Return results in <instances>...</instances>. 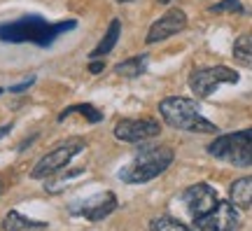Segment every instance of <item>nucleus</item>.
Masks as SVG:
<instances>
[{
  "mask_svg": "<svg viewBox=\"0 0 252 231\" xmlns=\"http://www.w3.org/2000/svg\"><path fill=\"white\" fill-rule=\"evenodd\" d=\"M185 28H187V14H185L182 9L173 7V9H168L161 19H157L152 26H150L145 42H147V45H157V42H161L166 37L182 33Z\"/></svg>",
  "mask_w": 252,
  "mask_h": 231,
  "instance_id": "9",
  "label": "nucleus"
},
{
  "mask_svg": "<svg viewBox=\"0 0 252 231\" xmlns=\"http://www.w3.org/2000/svg\"><path fill=\"white\" fill-rule=\"evenodd\" d=\"M70 115H82L87 122H91V124H98L100 119H103V115H100V110H96L94 105H89V103H77V105H70L65 107L61 115H59V122H63L65 117Z\"/></svg>",
  "mask_w": 252,
  "mask_h": 231,
  "instance_id": "16",
  "label": "nucleus"
},
{
  "mask_svg": "<svg viewBox=\"0 0 252 231\" xmlns=\"http://www.w3.org/2000/svg\"><path fill=\"white\" fill-rule=\"evenodd\" d=\"M145 70H147V54L126 59V61L115 66V72H117L119 77H140Z\"/></svg>",
  "mask_w": 252,
  "mask_h": 231,
  "instance_id": "15",
  "label": "nucleus"
},
{
  "mask_svg": "<svg viewBox=\"0 0 252 231\" xmlns=\"http://www.w3.org/2000/svg\"><path fill=\"white\" fill-rule=\"evenodd\" d=\"M163 122L178 131H191V133H217V126L201 115V110L194 100L182 96H168L159 103Z\"/></svg>",
  "mask_w": 252,
  "mask_h": 231,
  "instance_id": "3",
  "label": "nucleus"
},
{
  "mask_svg": "<svg viewBox=\"0 0 252 231\" xmlns=\"http://www.w3.org/2000/svg\"><path fill=\"white\" fill-rule=\"evenodd\" d=\"M103 70H105V63H103V59H89V72H91V75H100Z\"/></svg>",
  "mask_w": 252,
  "mask_h": 231,
  "instance_id": "20",
  "label": "nucleus"
},
{
  "mask_svg": "<svg viewBox=\"0 0 252 231\" xmlns=\"http://www.w3.org/2000/svg\"><path fill=\"white\" fill-rule=\"evenodd\" d=\"M213 14H245V7L241 5V0H222V2H217L210 7Z\"/></svg>",
  "mask_w": 252,
  "mask_h": 231,
  "instance_id": "19",
  "label": "nucleus"
},
{
  "mask_svg": "<svg viewBox=\"0 0 252 231\" xmlns=\"http://www.w3.org/2000/svg\"><path fill=\"white\" fill-rule=\"evenodd\" d=\"M161 133L157 119H124L115 126V138L124 142H147Z\"/></svg>",
  "mask_w": 252,
  "mask_h": 231,
  "instance_id": "10",
  "label": "nucleus"
},
{
  "mask_svg": "<svg viewBox=\"0 0 252 231\" xmlns=\"http://www.w3.org/2000/svg\"><path fill=\"white\" fill-rule=\"evenodd\" d=\"M9 131H12V124H2V126H0V140H2V138H5Z\"/></svg>",
  "mask_w": 252,
  "mask_h": 231,
  "instance_id": "22",
  "label": "nucleus"
},
{
  "mask_svg": "<svg viewBox=\"0 0 252 231\" xmlns=\"http://www.w3.org/2000/svg\"><path fill=\"white\" fill-rule=\"evenodd\" d=\"M117 210V196L112 192H100V194H94L89 198H82V201H75L70 205V215H77V217H84L89 222H98V220H105L110 213Z\"/></svg>",
  "mask_w": 252,
  "mask_h": 231,
  "instance_id": "8",
  "label": "nucleus"
},
{
  "mask_svg": "<svg viewBox=\"0 0 252 231\" xmlns=\"http://www.w3.org/2000/svg\"><path fill=\"white\" fill-rule=\"evenodd\" d=\"M236 82H238V70H231L226 66L196 68V70L189 72V89L198 98L213 96L220 84H236Z\"/></svg>",
  "mask_w": 252,
  "mask_h": 231,
  "instance_id": "6",
  "label": "nucleus"
},
{
  "mask_svg": "<svg viewBox=\"0 0 252 231\" xmlns=\"http://www.w3.org/2000/svg\"><path fill=\"white\" fill-rule=\"evenodd\" d=\"M238 224H241L238 208L231 201H220L210 213L194 220V227L198 231H236Z\"/></svg>",
  "mask_w": 252,
  "mask_h": 231,
  "instance_id": "7",
  "label": "nucleus"
},
{
  "mask_svg": "<svg viewBox=\"0 0 252 231\" xmlns=\"http://www.w3.org/2000/svg\"><path fill=\"white\" fill-rule=\"evenodd\" d=\"M208 154L238 168L252 166V129L220 135L217 140L208 145Z\"/></svg>",
  "mask_w": 252,
  "mask_h": 231,
  "instance_id": "4",
  "label": "nucleus"
},
{
  "mask_svg": "<svg viewBox=\"0 0 252 231\" xmlns=\"http://www.w3.org/2000/svg\"><path fill=\"white\" fill-rule=\"evenodd\" d=\"M75 26H77L75 19L49 24L40 14H26L21 19L0 24V42H12V45L31 42L37 47H52L56 42V37H61L63 33L72 31Z\"/></svg>",
  "mask_w": 252,
  "mask_h": 231,
  "instance_id": "1",
  "label": "nucleus"
},
{
  "mask_svg": "<svg viewBox=\"0 0 252 231\" xmlns=\"http://www.w3.org/2000/svg\"><path fill=\"white\" fill-rule=\"evenodd\" d=\"M173 159H175V154H173L171 147H166V145H145V147L135 152L131 164L119 170V180L126 182V185L150 182V180L159 178L173 164Z\"/></svg>",
  "mask_w": 252,
  "mask_h": 231,
  "instance_id": "2",
  "label": "nucleus"
},
{
  "mask_svg": "<svg viewBox=\"0 0 252 231\" xmlns=\"http://www.w3.org/2000/svg\"><path fill=\"white\" fill-rule=\"evenodd\" d=\"M119 2H131V0H119Z\"/></svg>",
  "mask_w": 252,
  "mask_h": 231,
  "instance_id": "23",
  "label": "nucleus"
},
{
  "mask_svg": "<svg viewBox=\"0 0 252 231\" xmlns=\"http://www.w3.org/2000/svg\"><path fill=\"white\" fill-rule=\"evenodd\" d=\"M0 94H2V89H0Z\"/></svg>",
  "mask_w": 252,
  "mask_h": 231,
  "instance_id": "24",
  "label": "nucleus"
},
{
  "mask_svg": "<svg viewBox=\"0 0 252 231\" xmlns=\"http://www.w3.org/2000/svg\"><path fill=\"white\" fill-rule=\"evenodd\" d=\"M2 227H5V231H42L47 229V222L31 220V217L17 213V210H9L2 220Z\"/></svg>",
  "mask_w": 252,
  "mask_h": 231,
  "instance_id": "13",
  "label": "nucleus"
},
{
  "mask_svg": "<svg viewBox=\"0 0 252 231\" xmlns=\"http://www.w3.org/2000/svg\"><path fill=\"white\" fill-rule=\"evenodd\" d=\"M182 201H185V205H187L189 215L196 220V217H201V215L210 213V210L220 203V196H217V192L210 185L198 182V185H191L187 192L182 194Z\"/></svg>",
  "mask_w": 252,
  "mask_h": 231,
  "instance_id": "11",
  "label": "nucleus"
},
{
  "mask_svg": "<svg viewBox=\"0 0 252 231\" xmlns=\"http://www.w3.org/2000/svg\"><path fill=\"white\" fill-rule=\"evenodd\" d=\"M150 229L152 231H194V229H189L187 224H182L180 220H175V217H166V215L152 220Z\"/></svg>",
  "mask_w": 252,
  "mask_h": 231,
  "instance_id": "18",
  "label": "nucleus"
},
{
  "mask_svg": "<svg viewBox=\"0 0 252 231\" xmlns=\"http://www.w3.org/2000/svg\"><path fill=\"white\" fill-rule=\"evenodd\" d=\"M84 147H87L84 138H70V140L61 142L59 147H54L52 152H47L45 157H42V159L33 166V170H31V178H35V180L52 178L54 173H59L61 168H65V166L70 164L72 157H75V154H80Z\"/></svg>",
  "mask_w": 252,
  "mask_h": 231,
  "instance_id": "5",
  "label": "nucleus"
},
{
  "mask_svg": "<svg viewBox=\"0 0 252 231\" xmlns=\"http://www.w3.org/2000/svg\"><path fill=\"white\" fill-rule=\"evenodd\" d=\"M119 33H122V24H119V19H112L108 31H105V35H103V40H100L98 45H96V49L89 54V59H103V56H108V54L115 49V45H117Z\"/></svg>",
  "mask_w": 252,
  "mask_h": 231,
  "instance_id": "14",
  "label": "nucleus"
},
{
  "mask_svg": "<svg viewBox=\"0 0 252 231\" xmlns=\"http://www.w3.org/2000/svg\"><path fill=\"white\" fill-rule=\"evenodd\" d=\"M229 201H231L236 208H243V210L250 208L252 205V175L234 180V185L229 189Z\"/></svg>",
  "mask_w": 252,
  "mask_h": 231,
  "instance_id": "12",
  "label": "nucleus"
},
{
  "mask_svg": "<svg viewBox=\"0 0 252 231\" xmlns=\"http://www.w3.org/2000/svg\"><path fill=\"white\" fill-rule=\"evenodd\" d=\"M234 59L245 68H252V33H245L234 42Z\"/></svg>",
  "mask_w": 252,
  "mask_h": 231,
  "instance_id": "17",
  "label": "nucleus"
},
{
  "mask_svg": "<svg viewBox=\"0 0 252 231\" xmlns=\"http://www.w3.org/2000/svg\"><path fill=\"white\" fill-rule=\"evenodd\" d=\"M33 82H35V77H28V80L21 82V84H12L7 91H12V94H21V91H26L28 87H33Z\"/></svg>",
  "mask_w": 252,
  "mask_h": 231,
  "instance_id": "21",
  "label": "nucleus"
}]
</instances>
